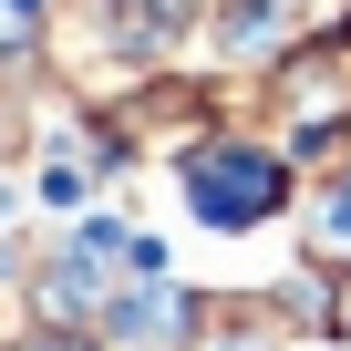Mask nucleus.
I'll return each instance as SVG.
<instances>
[{
	"label": "nucleus",
	"instance_id": "1",
	"mask_svg": "<svg viewBox=\"0 0 351 351\" xmlns=\"http://www.w3.org/2000/svg\"><path fill=\"white\" fill-rule=\"evenodd\" d=\"M186 197H197L217 228H238V217H258V207L279 197V165H258V155H207V165L186 176Z\"/></svg>",
	"mask_w": 351,
	"mask_h": 351
},
{
	"label": "nucleus",
	"instance_id": "3",
	"mask_svg": "<svg viewBox=\"0 0 351 351\" xmlns=\"http://www.w3.org/2000/svg\"><path fill=\"white\" fill-rule=\"evenodd\" d=\"M32 351H83V341H32Z\"/></svg>",
	"mask_w": 351,
	"mask_h": 351
},
{
	"label": "nucleus",
	"instance_id": "2",
	"mask_svg": "<svg viewBox=\"0 0 351 351\" xmlns=\"http://www.w3.org/2000/svg\"><path fill=\"white\" fill-rule=\"evenodd\" d=\"M320 228H330V248H351V186L330 197V217H320Z\"/></svg>",
	"mask_w": 351,
	"mask_h": 351
}]
</instances>
